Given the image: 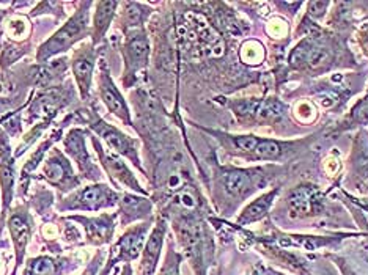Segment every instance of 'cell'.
<instances>
[{"label": "cell", "instance_id": "6da1fadb", "mask_svg": "<svg viewBox=\"0 0 368 275\" xmlns=\"http://www.w3.org/2000/svg\"><path fill=\"white\" fill-rule=\"evenodd\" d=\"M92 3H81V8L76 11L75 16H71L66 21L64 27L57 30L52 38H49L46 43L39 46L37 52V60L39 63H46L55 55H60L70 50L77 41L87 37L88 32V8Z\"/></svg>", "mask_w": 368, "mask_h": 275}, {"label": "cell", "instance_id": "7a4b0ae2", "mask_svg": "<svg viewBox=\"0 0 368 275\" xmlns=\"http://www.w3.org/2000/svg\"><path fill=\"white\" fill-rule=\"evenodd\" d=\"M124 60L123 85L133 87L137 81L140 71L148 66L150 61V39L144 29H135L126 32L124 43L122 48Z\"/></svg>", "mask_w": 368, "mask_h": 275}, {"label": "cell", "instance_id": "3957f363", "mask_svg": "<svg viewBox=\"0 0 368 275\" xmlns=\"http://www.w3.org/2000/svg\"><path fill=\"white\" fill-rule=\"evenodd\" d=\"M229 105L241 123L271 125V123L280 121L287 114V104L277 98L236 99L229 103Z\"/></svg>", "mask_w": 368, "mask_h": 275}, {"label": "cell", "instance_id": "277c9868", "mask_svg": "<svg viewBox=\"0 0 368 275\" xmlns=\"http://www.w3.org/2000/svg\"><path fill=\"white\" fill-rule=\"evenodd\" d=\"M217 184L229 198L241 201L263 187L264 172L262 168H222Z\"/></svg>", "mask_w": 368, "mask_h": 275}, {"label": "cell", "instance_id": "5b68a950", "mask_svg": "<svg viewBox=\"0 0 368 275\" xmlns=\"http://www.w3.org/2000/svg\"><path fill=\"white\" fill-rule=\"evenodd\" d=\"M120 200L117 192L106 186V184H92V186L82 187L76 190L75 194L60 203L59 207L61 211L75 210V211H98L104 207L115 206Z\"/></svg>", "mask_w": 368, "mask_h": 275}, {"label": "cell", "instance_id": "8992f818", "mask_svg": "<svg viewBox=\"0 0 368 275\" xmlns=\"http://www.w3.org/2000/svg\"><path fill=\"white\" fill-rule=\"evenodd\" d=\"M90 128L98 134V136L104 140V142L109 145V148L115 151L117 154L128 157L133 164L139 168L140 172H144L140 164V157H139V145L137 140L123 134L120 129H117L115 126L109 125L101 118L95 116L92 121H90Z\"/></svg>", "mask_w": 368, "mask_h": 275}, {"label": "cell", "instance_id": "52a82bcc", "mask_svg": "<svg viewBox=\"0 0 368 275\" xmlns=\"http://www.w3.org/2000/svg\"><path fill=\"white\" fill-rule=\"evenodd\" d=\"M98 90H99L101 99H103V103L106 104L107 110L115 115L117 118H120L124 125L131 126L133 125L131 114H129L126 101H124V98L122 96L120 90L117 88L115 83H113L104 60H101V66H99V72H98Z\"/></svg>", "mask_w": 368, "mask_h": 275}, {"label": "cell", "instance_id": "ba28073f", "mask_svg": "<svg viewBox=\"0 0 368 275\" xmlns=\"http://www.w3.org/2000/svg\"><path fill=\"white\" fill-rule=\"evenodd\" d=\"M84 136L85 134L82 129H71L64 140V147L66 154L76 162L82 176L90 179V181H98V179H101V172L99 168L93 164L92 157L88 154Z\"/></svg>", "mask_w": 368, "mask_h": 275}, {"label": "cell", "instance_id": "9c48e42d", "mask_svg": "<svg viewBox=\"0 0 368 275\" xmlns=\"http://www.w3.org/2000/svg\"><path fill=\"white\" fill-rule=\"evenodd\" d=\"M288 206H290L291 216L294 217H310L316 216L322 211L325 198L321 190L313 184H301L293 189L288 195Z\"/></svg>", "mask_w": 368, "mask_h": 275}, {"label": "cell", "instance_id": "30bf717a", "mask_svg": "<svg viewBox=\"0 0 368 275\" xmlns=\"http://www.w3.org/2000/svg\"><path fill=\"white\" fill-rule=\"evenodd\" d=\"M43 176L48 179L49 184L59 187L61 192H68V190L76 189L79 184V179L75 176L71 164L59 150H54L52 153L49 154L46 162H44Z\"/></svg>", "mask_w": 368, "mask_h": 275}, {"label": "cell", "instance_id": "8fae6325", "mask_svg": "<svg viewBox=\"0 0 368 275\" xmlns=\"http://www.w3.org/2000/svg\"><path fill=\"white\" fill-rule=\"evenodd\" d=\"M92 140H93V147L96 150V153H98L99 159H101V165H103V168L107 172V175L110 176L112 181L115 184H122V186L134 190V192L145 195L146 192L140 187V184L133 175V172L129 170L128 165L124 164L120 157H118L117 154L107 153V151L101 147V143H98V140H96L95 137Z\"/></svg>", "mask_w": 368, "mask_h": 275}, {"label": "cell", "instance_id": "7c38bea8", "mask_svg": "<svg viewBox=\"0 0 368 275\" xmlns=\"http://www.w3.org/2000/svg\"><path fill=\"white\" fill-rule=\"evenodd\" d=\"M96 61V52L93 49V44H84L81 49H76L75 55L71 60L72 76H75L79 92H81L82 99H88L90 87H92L93 70Z\"/></svg>", "mask_w": 368, "mask_h": 275}, {"label": "cell", "instance_id": "4fadbf2b", "mask_svg": "<svg viewBox=\"0 0 368 275\" xmlns=\"http://www.w3.org/2000/svg\"><path fill=\"white\" fill-rule=\"evenodd\" d=\"M148 223H142V225L134 227L131 230H128L124 233L120 241H118L117 245L113 247L112 250V256H110V263L115 265L117 261H123V260H134L137 258L139 252L142 249V244H144L145 234L148 232Z\"/></svg>", "mask_w": 368, "mask_h": 275}, {"label": "cell", "instance_id": "5bb4252c", "mask_svg": "<svg viewBox=\"0 0 368 275\" xmlns=\"http://www.w3.org/2000/svg\"><path fill=\"white\" fill-rule=\"evenodd\" d=\"M72 221L84 223L85 234L90 244L99 245L110 241L113 234V216L103 214L101 217L85 218V217H71Z\"/></svg>", "mask_w": 368, "mask_h": 275}, {"label": "cell", "instance_id": "9a60e30c", "mask_svg": "<svg viewBox=\"0 0 368 275\" xmlns=\"http://www.w3.org/2000/svg\"><path fill=\"white\" fill-rule=\"evenodd\" d=\"M11 238H13V243L16 247V254H18V261H22V255L26 252V245L30 239V232H32V218L27 214V211H16L13 212V216L10 217L8 222ZM18 263V265H19Z\"/></svg>", "mask_w": 368, "mask_h": 275}, {"label": "cell", "instance_id": "2e32d148", "mask_svg": "<svg viewBox=\"0 0 368 275\" xmlns=\"http://www.w3.org/2000/svg\"><path fill=\"white\" fill-rule=\"evenodd\" d=\"M164 236H166V222L159 221L145 245L144 258H142V272H144V275H153V272H155L161 255Z\"/></svg>", "mask_w": 368, "mask_h": 275}, {"label": "cell", "instance_id": "e0dca14e", "mask_svg": "<svg viewBox=\"0 0 368 275\" xmlns=\"http://www.w3.org/2000/svg\"><path fill=\"white\" fill-rule=\"evenodd\" d=\"M277 194H279V189L275 187L251 201V203L242 210L240 217H238V223H240V225H249V223H253L260 221V218H263L269 212Z\"/></svg>", "mask_w": 368, "mask_h": 275}, {"label": "cell", "instance_id": "ac0fdd59", "mask_svg": "<svg viewBox=\"0 0 368 275\" xmlns=\"http://www.w3.org/2000/svg\"><path fill=\"white\" fill-rule=\"evenodd\" d=\"M118 2H98L95 3V16H93V46L99 44L103 41V38L106 35V32L109 30L110 22L113 19V16L117 13Z\"/></svg>", "mask_w": 368, "mask_h": 275}, {"label": "cell", "instance_id": "d6986e66", "mask_svg": "<svg viewBox=\"0 0 368 275\" xmlns=\"http://www.w3.org/2000/svg\"><path fill=\"white\" fill-rule=\"evenodd\" d=\"M120 212L123 214V223L137 221V218H144L146 216H150L151 212V203L150 200L140 198V196L135 195H123L120 196Z\"/></svg>", "mask_w": 368, "mask_h": 275}, {"label": "cell", "instance_id": "ffe728a7", "mask_svg": "<svg viewBox=\"0 0 368 275\" xmlns=\"http://www.w3.org/2000/svg\"><path fill=\"white\" fill-rule=\"evenodd\" d=\"M124 10L122 11V27L124 33L129 30H135V29H144V22L148 18L151 10L146 8L145 5L142 3H134V2H128L123 3Z\"/></svg>", "mask_w": 368, "mask_h": 275}, {"label": "cell", "instance_id": "44dd1931", "mask_svg": "<svg viewBox=\"0 0 368 275\" xmlns=\"http://www.w3.org/2000/svg\"><path fill=\"white\" fill-rule=\"evenodd\" d=\"M0 184H2L3 192V207L7 210L11 195H13V184H14V164L10 154H5L0 164Z\"/></svg>", "mask_w": 368, "mask_h": 275}, {"label": "cell", "instance_id": "7402d4cb", "mask_svg": "<svg viewBox=\"0 0 368 275\" xmlns=\"http://www.w3.org/2000/svg\"><path fill=\"white\" fill-rule=\"evenodd\" d=\"M294 115H296L299 121L311 123V121H315V118H316V109L313 104L309 103V101H301V103L294 108Z\"/></svg>", "mask_w": 368, "mask_h": 275}, {"label": "cell", "instance_id": "603a6c76", "mask_svg": "<svg viewBox=\"0 0 368 275\" xmlns=\"http://www.w3.org/2000/svg\"><path fill=\"white\" fill-rule=\"evenodd\" d=\"M55 263L49 258H39L33 261V274L35 275H55Z\"/></svg>", "mask_w": 368, "mask_h": 275}, {"label": "cell", "instance_id": "cb8c5ba5", "mask_svg": "<svg viewBox=\"0 0 368 275\" xmlns=\"http://www.w3.org/2000/svg\"><path fill=\"white\" fill-rule=\"evenodd\" d=\"M331 7V2H310L309 3V16L313 19H321L327 13V8Z\"/></svg>", "mask_w": 368, "mask_h": 275}, {"label": "cell", "instance_id": "d4e9b609", "mask_svg": "<svg viewBox=\"0 0 368 275\" xmlns=\"http://www.w3.org/2000/svg\"><path fill=\"white\" fill-rule=\"evenodd\" d=\"M354 118H356V121L360 123V125H367L368 123V101L367 103L359 104L358 109H354Z\"/></svg>", "mask_w": 368, "mask_h": 275}, {"label": "cell", "instance_id": "484cf974", "mask_svg": "<svg viewBox=\"0 0 368 275\" xmlns=\"http://www.w3.org/2000/svg\"><path fill=\"white\" fill-rule=\"evenodd\" d=\"M360 44H362V48H364L365 54L368 55V30H364L360 33Z\"/></svg>", "mask_w": 368, "mask_h": 275}]
</instances>
